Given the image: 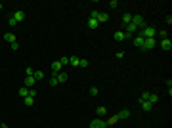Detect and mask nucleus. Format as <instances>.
I'll return each instance as SVG.
<instances>
[{
	"instance_id": "1",
	"label": "nucleus",
	"mask_w": 172,
	"mask_h": 128,
	"mask_svg": "<svg viewBox=\"0 0 172 128\" xmlns=\"http://www.w3.org/2000/svg\"><path fill=\"white\" fill-rule=\"evenodd\" d=\"M155 34H157V29L151 27V25L140 29V36H143V38H155Z\"/></svg>"
},
{
	"instance_id": "2",
	"label": "nucleus",
	"mask_w": 172,
	"mask_h": 128,
	"mask_svg": "<svg viewBox=\"0 0 172 128\" xmlns=\"http://www.w3.org/2000/svg\"><path fill=\"white\" fill-rule=\"evenodd\" d=\"M132 23H134L136 27H138V29H143V27H147L145 19H143L141 15H138V13H136V15H132Z\"/></svg>"
},
{
	"instance_id": "3",
	"label": "nucleus",
	"mask_w": 172,
	"mask_h": 128,
	"mask_svg": "<svg viewBox=\"0 0 172 128\" xmlns=\"http://www.w3.org/2000/svg\"><path fill=\"white\" fill-rule=\"evenodd\" d=\"M90 128H107V122L102 119H92L90 121Z\"/></svg>"
},
{
	"instance_id": "4",
	"label": "nucleus",
	"mask_w": 172,
	"mask_h": 128,
	"mask_svg": "<svg viewBox=\"0 0 172 128\" xmlns=\"http://www.w3.org/2000/svg\"><path fill=\"white\" fill-rule=\"evenodd\" d=\"M113 38L117 40V42H122V40H126V38H132V36H130V34H126V32H122V31H115Z\"/></svg>"
},
{
	"instance_id": "5",
	"label": "nucleus",
	"mask_w": 172,
	"mask_h": 128,
	"mask_svg": "<svg viewBox=\"0 0 172 128\" xmlns=\"http://www.w3.org/2000/svg\"><path fill=\"white\" fill-rule=\"evenodd\" d=\"M153 48H155V38H145V40H143L141 50H153Z\"/></svg>"
},
{
	"instance_id": "6",
	"label": "nucleus",
	"mask_w": 172,
	"mask_h": 128,
	"mask_svg": "<svg viewBox=\"0 0 172 128\" xmlns=\"http://www.w3.org/2000/svg\"><path fill=\"white\" fill-rule=\"evenodd\" d=\"M12 17L15 19V23H19V21L25 19V12H23V10H17V12H13V13H12Z\"/></svg>"
},
{
	"instance_id": "7",
	"label": "nucleus",
	"mask_w": 172,
	"mask_h": 128,
	"mask_svg": "<svg viewBox=\"0 0 172 128\" xmlns=\"http://www.w3.org/2000/svg\"><path fill=\"white\" fill-rule=\"evenodd\" d=\"M161 48L165 52H170L172 50V42H170V38H163L161 40Z\"/></svg>"
},
{
	"instance_id": "8",
	"label": "nucleus",
	"mask_w": 172,
	"mask_h": 128,
	"mask_svg": "<svg viewBox=\"0 0 172 128\" xmlns=\"http://www.w3.org/2000/svg\"><path fill=\"white\" fill-rule=\"evenodd\" d=\"M61 67H63V65L59 63V61H54V63H52V75L56 77L57 73H61Z\"/></svg>"
},
{
	"instance_id": "9",
	"label": "nucleus",
	"mask_w": 172,
	"mask_h": 128,
	"mask_svg": "<svg viewBox=\"0 0 172 128\" xmlns=\"http://www.w3.org/2000/svg\"><path fill=\"white\" fill-rule=\"evenodd\" d=\"M35 84H37L35 77H25V80H23V86H27V88H33Z\"/></svg>"
},
{
	"instance_id": "10",
	"label": "nucleus",
	"mask_w": 172,
	"mask_h": 128,
	"mask_svg": "<svg viewBox=\"0 0 172 128\" xmlns=\"http://www.w3.org/2000/svg\"><path fill=\"white\" fill-rule=\"evenodd\" d=\"M117 117H119V121H124V119H128V117H130V111H128V109H122V111H119V113H117Z\"/></svg>"
},
{
	"instance_id": "11",
	"label": "nucleus",
	"mask_w": 172,
	"mask_h": 128,
	"mask_svg": "<svg viewBox=\"0 0 172 128\" xmlns=\"http://www.w3.org/2000/svg\"><path fill=\"white\" fill-rule=\"evenodd\" d=\"M107 21H109V15L105 12H100V15H98V23L102 25V23H107Z\"/></svg>"
},
{
	"instance_id": "12",
	"label": "nucleus",
	"mask_w": 172,
	"mask_h": 128,
	"mask_svg": "<svg viewBox=\"0 0 172 128\" xmlns=\"http://www.w3.org/2000/svg\"><path fill=\"white\" fill-rule=\"evenodd\" d=\"M136 31H138V27L134 25V23H128V25H126V34H130V36H132Z\"/></svg>"
},
{
	"instance_id": "13",
	"label": "nucleus",
	"mask_w": 172,
	"mask_h": 128,
	"mask_svg": "<svg viewBox=\"0 0 172 128\" xmlns=\"http://www.w3.org/2000/svg\"><path fill=\"white\" fill-rule=\"evenodd\" d=\"M98 27H100V23H98V19H92V17H90V19H88V29H92V31H96Z\"/></svg>"
},
{
	"instance_id": "14",
	"label": "nucleus",
	"mask_w": 172,
	"mask_h": 128,
	"mask_svg": "<svg viewBox=\"0 0 172 128\" xmlns=\"http://www.w3.org/2000/svg\"><path fill=\"white\" fill-rule=\"evenodd\" d=\"M56 77H57V82H65V80H67V78H69V75H67V73H63V71H61V73H57Z\"/></svg>"
},
{
	"instance_id": "15",
	"label": "nucleus",
	"mask_w": 172,
	"mask_h": 128,
	"mask_svg": "<svg viewBox=\"0 0 172 128\" xmlns=\"http://www.w3.org/2000/svg\"><path fill=\"white\" fill-rule=\"evenodd\" d=\"M96 115H98V117H105V115H107V109L103 107V105H100V107L96 109Z\"/></svg>"
},
{
	"instance_id": "16",
	"label": "nucleus",
	"mask_w": 172,
	"mask_h": 128,
	"mask_svg": "<svg viewBox=\"0 0 172 128\" xmlns=\"http://www.w3.org/2000/svg\"><path fill=\"white\" fill-rule=\"evenodd\" d=\"M4 40L12 44V42H15V34H13V32H6V34H4Z\"/></svg>"
},
{
	"instance_id": "17",
	"label": "nucleus",
	"mask_w": 172,
	"mask_h": 128,
	"mask_svg": "<svg viewBox=\"0 0 172 128\" xmlns=\"http://www.w3.org/2000/svg\"><path fill=\"white\" fill-rule=\"evenodd\" d=\"M143 36H140V34H138V36H134V44L138 46V48H141V46H143Z\"/></svg>"
},
{
	"instance_id": "18",
	"label": "nucleus",
	"mask_w": 172,
	"mask_h": 128,
	"mask_svg": "<svg viewBox=\"0 0 172 128\" xmlns=\"http://www.w3.org/2000/svg\"><path fill=\"white\" fill-rule=\"evenodd\" d=\"M17 94L21 97H27V96H29V88H27V86H21V88L17 90Z\"/></svg>"
},
{
	"instance_id": "19",
	"label": "nucleus",
	"mask_w": 172,
	"mask_h": 128,
	"mask_svg": "<svg viewBox=\"0 0 172 128\" xmlns=\"http://www.w3.org/2000/svg\"><path fill=\"white\" fill-rule=\"evenodd\" d=\"M147 101L151 103V105H155V103L159 101V96H157V94H149V97H147Z\"/></svg>"
},
{
	"instance_id": "20",
	"label": "nucleus",
	"mask_w": 172,
	"mask_h": 128,
	"mask_svg": "<svg viewBox=\"0 0 172 128\" xmlns=\"http://www.w3.org/2000/svg\"><path fill=\"white\" fill-rule=\"evenodd\" d=\"M105 122H107V126H111V124H117V122H119V117H117V115H113V117H109V119H107Z\"/></svg>"
},
{
	"instance_id": "21",
	"label": "nucleus",
	"mask_w": 172,
	"mask_h": 128,
	"mask_svg": "<svg viewBox=\"0 0 172 128\" xmlns=\"http://www.w3.org/2000/svg\"><path fill=\"white\" fill-rule=\"evenodd\" d=\"M122 23H124V25L132 23V13H124V15H122Z\"/></svg>"
},
{
	"instance_id": "22",
	"label": "nucleus",
	"mask_w": 172,
	"mask_h": 128,
	"mask_svg": "<svg viewBox=\"0 0 172 128\" xmlns=\"http://www.w3.org/2000/svg\"><path fill=\"white\" fill-rule=\"evenodd\" d=\"M140 105L143 107V111H151V109H153V105L147 101V99H145V101H140Z\"/></svg>"
},
{
	"instance_id": "23",
	"label": "nucleus",
	"mask_w": 172,
	"mask_h": 128,
	"mask_svg": "<svg viewBox=\"0 0 172 128\" xmlns=\"http://www.w3.org/2000/svg\"><path fill=\"white\" fill-rule=\"evenodd\" d=\"M33 77H35V80H42V78H44V73H42V71H35Z\"/></svg>"
},
{
	"instance_id": "24",
	"label": "nucleus",
	"mask_w": 172,
	"mask_h": 128,
	"mask_svg": "<svg viewBox=\"0 0 172 128\" xmlns=\"http://www.w3.org/2000/svg\"><path fill=\"white\" fill-rule=\"evenodd\" d=\"M69 63L73 65V67H80V59L78 58H69Z\"/></svg>"
},
{
	"instance_id": "25",
	"label": "nucleus",
	"mask_w": 172,
	"mask_h": 128,
	"mask_svg": "<svg viewBox=\"0 0 172 128\" xmlns=\"http://www.w3.org/2000/svg\"><path fill=\"white\" fill-rule=\"evenodd\" d=\"M25 105H27V107H31V105H35V97L27 96V97H25Z\"/></svg>"
},
{
	"instance_id": "26",
	"label": "nucleus",
	"mask_w": 172,
	"mask_h": 128,
	"mask_svg": "<svg viewBox=\"0 0 172 128\" xmlns=\"http://www.w3.org/2000/svg\"><path fill=\"white\" fill-rule=\"evenodd\" d=\"M90 94H92V96H98V94H100V88H98V86H92V88H90Z\"/></svg>"
},
{
	"instance_id": "27",
	"label": "nucleus",
	"mask_w": 172,
	"mask_h": 128,
	"mask_svg": "<svg viewBox=\"0 0 172 128\" xmlns=\"http://www.w3.org/2000/svg\"><path fill=\"white\" fill-rule=\"evenodd\" d=\"M48 84H50V86H57V84H59V82H57V77L52 75V78H50V82H48Z\"/></svg>"
},
{
	"instance_id": "28",
	"label": "nucleus",
	"mask_w": 172,
	"mask_h": 128,
	"mask_svg": "<svg viewBox=\"0 0 172 128\" xmlns=\"http://www.w3.org/2000/svg\"><path fill=\"white\" fill-rule=\"evenodd\" d=\"M33 73H35V69H33V67H27V69H25V75H27V77H33Z\"/></svg>"
},
{
	"instance_id": "29",
	"label": "nucleus",
	"mask_w": 172,
	"mask_h": 128,
	"mask_svg": "<svg viewBox=\"0 0 172 128\" xmlns=\"http://www.w3.org/2000/svg\"><path fill=\"white\" fill-rule=\"evenodd\" d=\"M98 15H100V12H98V10H92V13H90V17H92V19H98Z\"/></svg>"
},
{
	"instance_id": "30",
	"label": "nucleus",
	"mask_w": 172,
	"mask_h": 128,
	"mask_svg": "<svg viewBox=\"0 0 172 128\" xmlns=\"http://www.w3.org/2000/svg\"><path fill=\"white\" fill-rule=\"evenodd\" d=\"M119 6V2H117V0H111V2H109V8H117Z\"/></svg>"
},
{
	"instance_id": "31",
	"label": "nucleus",
	"mask_w": 172,
	"mask_h": 128,
	"mask_svg": "<svg viewBox=\"0 0 172 128\" xmlns=\"http://www.w3.org/2000/svg\"><path fill=\"white\" fill-rule=\"evenodd\" d=\"M29 96L35 97V96H37V90H35V88H29Z\"/></svg>"
},
{
	"instance_id": "32",
	"label": "nucleus",
	"mask_w": 172,
	"mask_h": 128,
	"mask_svg": "<svg viewBox=\"0 0 172 128\" xmlns=\"http://www.w3.org/2000/svg\"><path fill=\"white\" fill-rule=\"evenodd\" d=\"M159 34L163 36V38H168V31H159Z\"/></svg>"
},
{
	"instance_id": "33",
	"label": "nucleus",
	"mask_w": 172,
	"mask_h": 128,
	"mask_svg": "<svg viewBox=\"0 0 172 128\" xmlns=\"http://www.w3.org/2000/svg\"><path fill=\"white\" fill-rule=\"evenodd\" d=\"M59 63H61V65H67V63H69V58H61V59H59Z\"/></svg>"
},
{
	"instance_id": "34",
	"label": "nucleus",
	"mask_w": 172,
	"mask_h": 128,
	"mask_svg": "<svg viewBox=\"0 0 172 128\" xmlns=\"http://www.w3.org/2000/svg\"><path fill=\"white\" fill-rule=\"evenodd\" d=\"M10 48H12V50L15 52V50H17V48H19V44H17V42H12V44H10Z\"/></svg>"
},
{
	"instance_id": "35",
	"label": "nucleus",
	"mask_w": 172,
	"mask_h": 128,
	"mask_svg": "<svg viewBox=\"0 0 172 128\" xmlns=\"http://www.w3.org/2000/svg\"><path fill=\"white\" fill-rule=\"evenodd\" d=\"M122 56H124V52H117V54H115V58L117 59H122Z\"/></svg>"
},
{
	"instance_id": "36",
	"label": "nucleus",
	"mask_w": 172,
	"mask_h": 128,
	"mask_svg": "<svg viewBox=\"0 0 172 128\" xmlns=\"http://www.w3.org/2000/svg\"><path fill=\"white\" fill-rule=\"evenodd\" d=\"M80 67H88V59H80Z\"/></svg>"
},
{
	"instance_id": "37",
	"label": "nucleus",
	"mask_w": 172,
	"mask_h": 128,
	"mask_svg": "<svg viewBox=\"0 0 172 128\" xmlns=\"http://www.w3.org/2000/svg\"><path fill=\"white\" fill-rule=\"evenodd\" d=\"M8 25L13 27V25H15V19H13V17H10V19H8Z\"/></svg>"
},
{
	"instance_id": "38",
	"label": "nucleus",
	"mask_w": 172,
	"mask_h": 128,
	"mask_svg": "<svg viewBox=\"0 0 172 128\" xmlns=\"http://www.w3.org/2000/svg\"><path fill=\"white\" fill-rule=\"evenodd\" d=\"M0 128H10L8 124H4V122H0Z\"/></svg>"
},
{
	"instance_id": "39",
	"label": "nucleus",
	"mask_w": 172,
	"mask_h": 128,
	"mask_svg": "<svg viewBox=\"0 0 172 128\" xmlns=\"http://www.w3.org/2000/svg\"><path fill=\"white\" fill-rule=\"evenodd\" d=\"M0 10H2V4H0Z\"/></svg>"
},
{
	"instance_id": "40",
	"label": "nucleus",
	"mask_w": 172,
	"mask_h": 128,
	"mask_svg": "<svg viewBox=\"0 0 172 128\" xmlns=\"http://www.w3.org/2000/svg\"><path fill=\"white\" fill-rule=\"evenodd\" d=\"M0 122H2V121H0Z\"/></svg>"
}]
</instances>
